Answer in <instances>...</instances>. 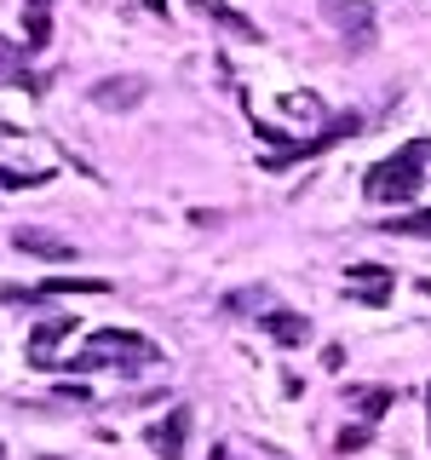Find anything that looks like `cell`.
<instances>
[{"label":"cell","mask_w":431,"mask_h":460,"mask_svg":"<svg viewBox=\"0 0 431 460\" xmlns=\"http://www.w3.org/2000/svg\"><path fill=\"white\" fill-rule=\"evenodd\" d=\"M75 328H81L75 316H47V323H35V334H29V345H23L29 363H35V368H57V345L75 334Z\"/></svg>","instance_id":"obj_5"},{"label":"cell","mask_w":431,"mask_h":460,"mask_svg":"<svg viewBox=\"0 0 431 460\" xmlns=\"http://www.w3.org/2000/svg\"><path fill=\"white\" fill-rule=\"evenodd\" d=\"M259 328H265L277 345H305L311 340V323H305V316H299V311H277V305L259 311Z\"/></svg>","instance_id":"obj_10"},{"label":"cell","mask_w":431,"mask_h":460,"mask_svg":"<svg viewBox=\"0 0 431 460\" xmlns=\"http://www.w3.org/2000/svg\"><path fill=\"white\" fill-rule=\"evenodd\" d=\"M368 438H374V420H363V426H345V431H339V443H334V449H339V455H351V449H363V443H368Z\"/></svg>","instance_id":"obj_17"},{"label":"cell","mask_w":431,"mask_h":460,"mask_svg":"<svg viewBox=\"0 0 431 460\" xmlns=\"http://www.w3.org/2000/svg\"><path fill=\"white\" fill-rule=\"evenodd\" d=\"M345 397H351L368 420H380V414L391 409V392H385V385H345Z\"/></svg>","instance_id":"obj_14"},{"label":"cell","mask_w":431,"mask_h":460,"mask_svg":"<svg viewBox=\"0 0 431 460\" xmlns=\"http://www.w3.org/2000/svg\"><path fill=\"white\" fill-rule=\"evenodd\" d=\"M380 236H431V208L397 213V219H380Z\"/></svg>","instance_id":"obj_13"},{"label":"cell","mask_w":431,"mask_h":460,"mask_svg":"<svg viewBox=\"0 0 431 460\" xmlns=\"http://www.w3.org/2000/svg\"><path fill=\"white\" fill-rule=\"evenodd\" d=\"M322 18L339 29V40H345V52H351V58H363L374 47V35H380L368 0H322Z\"/></svg>","instance_id":"obj_3"},{"label":"cell","mask_w":431,"mask_h":460,"mask_svg":"<svg viewBox=\"0 0 431 460\" xmlns=\"http://www.w3.org/2000/svg\"><path fill=\"white\" fill-rule=\"evenodd\" d=\"M144 6H150V12H155V18H167V12H172V6H167V0H144Z\"/></svg>","instance_id":"obj_18"},{"label":"cell","mask_w":431,"mask_h":460,"mask_svg":"<svg viewBox=\"0 0 431 460\" xmlns=\"http://www.w3.org/2000/svg\"><path fill=\"white\" fill-rule=\"evenodd\" d=\"M0 81L29 86V93H47V75H35V69H29V52H23V47H12L6 35H0Z\"/></svg>","instance_id":"obj_9"},{"label":"cell","mask_w":431,"mask_h":460,"mask_svg":"<svg viewBox=\"0 0 431 460\" xmlns=\"http://www.w3.org/2000/svg\"><path fill=\"white\" fill-rule=\"evenodd\" d=\"M426 155H431V144L426 138H414V144H402V150H391L380 167H368V179H363V190L368 201H414L420 196V167H426Z\"/></svg>","instance_id":"obj_2"},{"label":"cell","mask_w":431,"mask_h":460,"mask_svg":"<svg viewBox=\"0 0 431 460\" xmlns=\"http://www.w3.org/2000/svg\"><path fill=\"white\" fill-rule=\"evenodd\" d=\"M23 6H47V12H52V0H23Z\"/></svg>","instance_id":"obj_20"},{"label":"cell","mask_w":431,"mask_h":460,"mask_svg":"<svg viewBox=\"0 0 431 460\" xmlns=\"http://www.w3.org/2000/svg\"><path fill=\"white\" fill-rule=\"evenodd\" d=\"M47 184V172H18V167H0V190H35Z\"/></svg>","instance_id":"obj_16"},{"label":"cell","mask_w":431,"mask_h":460,"mask_svg":"<svg viewBox=\"0 0 431 460\" xmlns=\"http://www.w3.org/2000/svg\"><path fill=\"white\" fill-rule=\"evenodd\" d=\"M426 402H431V385H426Z\"/></svg>","instance_id":"obj_21"},{"label":"cell","mask_w":431,"mask_h":460,"mask_svg":"<svg viewBox=\"0 0 431 460\" xmlns=\"http://www.w3.org/2000/svg\"><path fill=\"white\" fill-rule=\"evenodd\" d=\"M224 311H270V294L265 288H236V294H224Z\"/></svg>","instance_id":"obj_15"},{"label":"cell","mask_w":431,"mask_h":460,"mask_svg":"<svg viewBox=\"0 0 431 460\" xmlns=\"http://www.w3.org/2000/svg\"><path fill=\"white\" fill-rule=\"evenodd\" d=\"M144 93H150V81H144V75H110V81H92V93H86V98H92L98 110H133Z\"/></svg>","instance_id":"obj_7"},{"label":"cell","mask_w":431,"mask_h":460,"mask_svg":"<svg viewBox=\"0 0 431 460\" xmlns=\"http://www.w3.org/2000/svg\"><path fill=\"white\" fill-rule=\"evenodd\" d=\"M0 460H6V449H0Z\"/></svg>","instance_id":"obj_22"},{"label":"cell","mask_w":431,"mask_h":460,"mask_svg":"<svg viewBox=\"0 0 431 460\" xmlns=\"http://www.w3.org/2000/svg\"><path fill=\"white\" fill-rule=\"evenodd\" d=\"M104 363H121V368H138V363H162V351H155V340L133 334V328H92L81 345V357H69L64 374H92Z\"/></svg>","instance_id":"obj_1"},{"label":"cell","mask_w":431,"mask_h":460,"mask_svg":"<svg viewBox=\"0 0 431 460\" xmlns=\"http://www.w3.org/2000/svg\"><path fill=\"white\" fill-rule=\"evenodd\" d=\"M115 282H104V277H52V282H35V288H0V299L6 305H29V299H52V294H110Z\"/></svg>","instance_id":"obj_4"},{"label":"cell","mask_w":431,"mask_h":460,"mask_svg":"<svg viewBox=\"0 0 431 460\" xmlns=\"http://www.w3.org/2000/svg\"><path fill=\"white\" fill-rule=\"evenodd\" d=\"M207 460H230V449H224V443H213V449H207Z\"/></svg>","instance_id":"obj_19"},{"label":"cell","mask_w":431,"mask_h":460,"mask_svg":"<svg viewBox=\"0 0 431 460\" xmlns=\"http://www.w3.org/2000/svg\"><path fill=\"white\" fill-rule=\"evenodd\" d=\"M190 6L201 12V18H213L224 29V35H236V40H259V23L248 18V12H236L230 0H190Z\"/></svg>","instance_id":"obj_8"},{"label":"cell","mask_w":431,"mask_h":460,"mask_svg":"<svg viewBox=\"0 0 431 460\" xmlns=\"http://www.w3.org/2000/svg\"><path fill=\"white\" fill-rule=\"evenodd\" d=\"M351 294L356 299H368V305H385V299H391V270L385 265H351Z\"/></svg>","instance_id":"obj_12"},{"label":"cell","mask_w":431,"mask_h":460,"mask_svg":"<svg viewBox=\"0 0 431 460\" xmlns=\"http://www.w3.org/2000/svg\"><path fill=\"white\" fill-rule=\"evenodd\" d=\"M150 449H155V460H184V438H190V409H172V414H162L150 431Z\"/></svg>","instance_id":"obj_6"},{"label":"cell","mask_w":431,"mask_h":460,"mask_svg":"<svg viewBox=\"0 0 431 460\" xmlns=\"http://www.w3.org/2000/svg\"><path fill=\"white\" fill-rule=\"evenodd\" d=\"M12 248H18V253H35V259H52V265L75 259V242L47 236V230H18V236H12Z\"/></svg>","instance_id":"obj_11"}]
</instances>
